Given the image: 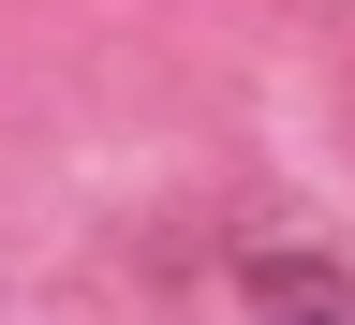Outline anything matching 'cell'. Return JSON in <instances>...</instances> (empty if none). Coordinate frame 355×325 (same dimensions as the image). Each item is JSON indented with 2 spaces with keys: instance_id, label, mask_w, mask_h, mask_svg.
<instances>
[{
  "instance_id": "6da1fadb",
  "label": "cell",
  "mask_w": 355,
  "mask_h": 325,
  "mask_svg": "<svg viewBox=\"0 0 355 325\" xmlns=\"http://www.w3.org/2000/svg\"><path fill=\"white\" fill-rule=\"evenodd\" d=\"M237 296H252V325H355V266L326 237H252L237 252Z\"/></svg>"
}]
</instances>
